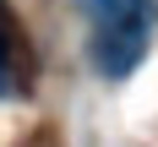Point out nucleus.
<instances>
[{
    "instance_id": "nucleus-1",
    "label": "nucleus",
    "mask_w": 158,
    "mask_h": 147,
    "mask_svg": "<svg viewBox=\"0 0 158 147\" xmlns=\"http://www.w3.org/2000/svg\"><path fill=\"white\" fill-rule=\"evenodd\" d=\"M87 22H93V65L104 76H131L153 44L158 6L153 0H87Z\"/></svg>"
},
{
    "instance_id": "nucleus-2",
    "label": "nucleus",
    "mask_w": 158,
    "mask_h": 147,
    "mask_svg": "<svg viewBox=\"0 0 158 147\" xmlns=\"http://www.w3.org/2000/svg\"><path fill=\"white\" fill-rule=\"evenodd\" d=\"M0 98H11V38L0 33Z\"/></svg>"
}]
</instances>
